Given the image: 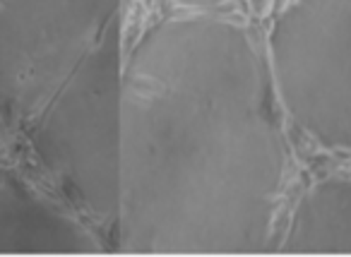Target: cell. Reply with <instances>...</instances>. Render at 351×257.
<instances>
[{
  "instance_id": "52a82bcc",
  "label": "cell",
  "mask_w": 351,
  "mask_h": 257,
  "mask_svg": "<svg viewBox=\"0 0 351 257\" xmlns=\"http://www.w3.org/2000/svg\"><path fill=\"white\" fill-rule=\"evenodd\" d=\"M176 10L188 12H221V8L231 5L234 0H171Z\"/></svg>"
},
{
  "instance_id": "277c9868",
  "label": "cell",
  "mask_w": 351,
  "mask_h": 257,
  "mask_svg": "<svg viewBox=\"0 0 351 257\" xmlns=\"http://www.w3.org/2000/svg\"><path fill=\"white\" fill-rule=\"evenodd\" d=\"M123 0H0V123L25 132L84 58L121 29Z\"/></svg>"
},
{
  "instance_id": "8992f818",
  "label": "cell",
  "mask_w": 351,
  "mask_h": 257,
  "mask_svg": "<svg viewBox=\"0 0 351 257\" xmlns=\"http://www.w3.org/2000/svg\"><path fill=\"white\" fill-rule=\"evenodd\" d=\"M279 250L298 255H351V175L322 178L301 195Z\"/></svg>"
},
{
  "instance_id": "5b68a950",
  "label": "cell",
  "mask_w": 351,
  "mask_h": 257,
  "mask_svg": "<svg viewBox=\"0 0 351 257\" xmlns=\"http://www.w3.org/2000/svg\"><path fill=\"white\" fill-rule=\"evenodd\" d=\"M101 231L56 190L0 173V252H101Z\"/></svg>"
},
{
  "instance_id": "3957f363",
  "label": "cell",
  "mask_w": 351,
  "mask_h": 257,
  "mask_svg": "<svg viewBox=\"0 0 351 257\" xmlns=\"http://www.w3.org/2000/svg\"><path fill=\"white\" fill-rule=\"evenodd\" d=\"M267 56L287 118L315 145L351 151V0H287Z\"/></svg>"
},
{
  "instance_id": "7a4b0ae2",
  "label": "cell",
  "mask_w": 351,
  "mask_h": 257,
  "mask_svg": "<svg viewBox=\"0 0 351 257\" xmlns=\"http://www.w3.org/2000/svg\"><path fill=\"white\" fill-rule=\"evenodd\" d=\"M123 36L108 34L22 135L51 188L99 231L116 233L123 151Z\"/></svg>"
},
{
  "instance_id": "6da1fadb",
  "label": "cell",
  "mask_w": 351,
  "mask_h": 257,
  "mask_svg": "<svg viewBox=\"0 0 351 257\" xmlns=\"http://www.w3.org/2000/svg\"><path fill=\"white\" fill-rule=\"evenodd\" d=\"M267 46L221 12L152 22L123 60L121 202L137 255L269 250L289 173Z\"/></svg>"
}]
</instances>
